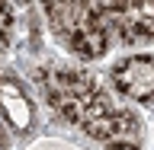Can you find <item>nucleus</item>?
Wrapping results in <instances>:
<instances>
[{
  "label": "nucleus",
  "mask_w": 154,
  "mask_h": 150,
  "mask_svg": "<svg viewBox=\"0 0 154 150\" xmlns=\"http://www.w3.org/2000/svg\"><path fill=\"white\" fill-rule=\"evenodd\" d=\"M45 16L67 51L77 57H103L109 48V29L100 16V3H48Z\"/></svg>",
  "instance_id": "f03ea898"
},
{
  "label": "nucleus",
  "mask_w": 154,
  "mask_h": 150,
  "mask_svg": "<svg viewBox=\"0 0 154 150\" xmlns=\"http://www.w3.org/2000/svg\"><path fill=\"white\" fill-rule=\"evenodd\" d=\"M48 105L61 118L80 125L93 141L109 150H138L144 141L141 118L125 109L96 83L87 70L71 67H45L38 74Z\"/></svg>",
  "instance_id": "f257e3e1"
},
{
  "label": "nucleus",
  "mask_w": 154,
  "mask_h": 150,
  "mask_svg": "<svg viewBox=\"0 0 154 150\" xmlns=\"http://www.w3.org/2000/svg\"><path fill=\"white\" fill-rule=\"evenodd\" d=\"M10 26H13V7H10V3H0V51H3V45H7Z\"/></svg>",
  "instance_id": "423d86ee"
},
{
  "label": "nucleus",
  "mask_w": 154,
  "mask_h": 150,
  "mask_svg": "<svg viewBox=\"0 0 154 150\" xmlns=\"http://www.w3.org/2000/svg\"><path fill=\"white\" fill-rule=\"evenodd\" d=\"M0 150H7V137H3V131H0Z\"/></svg>",
  "instance_id": "6e6552de"
},
{
  "label": "nucleus",
  "mask_w": 154,
  "mask_h": 150,
  "mask_svg": "<svg viewBox=\"0 0 154 150\" xmlns=\"http://www.w3.org/2000/svg\"><path fill=\"white\" fill-rule=\"evenodd\" d=\"M109 38L122 45H141L154 38V0L148 3H100Z\"/></svg>",
  "instance_id": "7ed1b4c3"
},
{
  "label": "nucleus",
  "mask_w": 154,
  "mask_h": 150,
  "mask_svg": "<svg viewBox=\"0 0 154 150\" xmlns=\"http://www.w3.org/2000/svg\"><path fill=\"white\" fill-rule=\"evenodd\" d=\"M32 150H71V147H64V144H51V141H45V144H38V147H32Z\"/></svg>",
  "instance_id": "0eeeda50"
},
{
  "label": "nucleus",
  "mask_w": 154,
  "mask_h": 150,
  "mask_svg": "<svg viewBox=\"0 0 154 150\" xmlns=\"http://www.w3.org/2000/svg\"><path fill=\"white\" fill-rule=\"evenodd\" d=\"M116 90L138 102H154V54H132L112 67Z\"/></svg>",
  "instance_id": "20e7f679"
},
{
  "label": "nucleus",
  "mask_w": 154,
  "mask_h": 150,
  "mask_svg": "<svg viewBox=\"0 0 154 150\" xmlns=\"http://www.w3.org/2000/svg\"><path fill=\"white\" fill-rule=\"evenodd\" d=\"M0 115L16 134H26L35 122L32 99L26 96V86L13 74H0Z\"/></svg>",
  "instance_id": "39448f33"
}]
</instances>
